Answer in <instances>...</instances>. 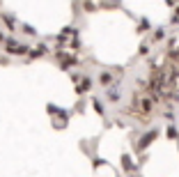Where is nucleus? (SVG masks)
<instances>
[{
	"mask_svg": "<svg viewBox=\"0 0 179 177\" xmlns=\"http://www.w3.org/2000/svg\"><path fill=\"white\" fill-rule=\"evenodd\" d=\"M5 44H7V48H9V53H12V55H25V53L30 51L28 46H21V44H16L14 39H7Z\"/></svg>",
	"mask_w": 179,
	"mask_h": 177,
	"instance_id": "1",
	"label": "nucleus"
},
{
	"mask_svg": "<svg viewBox=\"0 0 179 177\" xmlns=\"http://www.w3.org/2000/svg\"><path fill=\"white\" fill-rule=\"evenodd\" d=\"M46 51H48V48L44 46V44H39V46L35 48V51H32V57H37V55H44V53H46Z\"/></svg>",
	"mask_w": 179,
	"mask_h": 177,
	"instance_id": "2",
	"label": "nucleus"
}]
</instances>
